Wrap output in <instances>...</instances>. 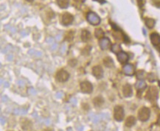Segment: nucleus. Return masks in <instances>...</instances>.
Here are the masks:
<instances>
[{
	"label": "nucleus",
	"instance_id": "obj_14",
	"mask_svg": "<svg viewBox=\"0 0 160 131\" xmlns=\"http://www.w3.org/2000/svg\"><path fill=\"white\" fill-rule=\"evenodd\" d=\"M150 40L153 45H158L160 43V36L157 33H153L150 35Z\"/></svg>",
	"mask_w": 160,
	"mask_h": 131
},
{
	"label": "nucleus",
	"instance_id": "obj_26",
	"mask_svg": "<svg viewBox=\"0 0 160 131\" xmlns=\"http://www.w3.org/2000/svg\"><path fill=\"white\" fill-rule=\"evenodd\" d=\"M94 1H96V2H100V3H104V2H106L105 0H94Z\"/></svg>",
	"mask_w": 160,
	"mask_h": 131
},
{
	"label": "nucleus",
	"instance_id": "obj_12",
	"mask_svg": "<svg viewBox=\"0 0 160 131\" xmlns=\"http://www.w3.org/2000/svg\"><path fill=\"white\" fill-rule=\"evenodd\" d=\"M104 102V100L102 96H97L95 97V99L93 100V104L95 107L97 108H99V107H101L103 105Z\"/></svg>",
	"mask_w": 160,
	"mask_h": 131
},
{
	"label": "nucleus",
	"instance_id": "obj_7",
	"mask_svg": "<svg viewBox=\"0 0 160 131\" xmlns=\"http://www.w3.org/2000/svg\"><path fill=\"white\" fill-rule=\"evenodd\" d=\"M158 96V91L156 87H150V89L148 90V93H147L146 98L149 100H156Z\"/></svg>",
	"mask_w": 160,
	"mask_h": 131
},
{
	"label": "nucleus",
	"instance_id": "obj_22",
	"mask_svg": "<svg viewBox=\"0 0 160 131\" xmlns=\"http://www.w3.org/2000/svg\"><path fill=\"white\" fill-rule=\"evenodd\" d=\"M120 50H121V48H120V46L118 44H114L112 47V51L114 53H120Z\"/></svg>",
	"mask_w": 160,
	"mask_h": 131
},
{
	"label": "nucleus",
	"instance_id": "obj_23",
	"mask_svg": "<svg viewBox=\"0 0 160 131\" xmlns=\"http://www.w3.org/2000/svg\"><path fill=\"white\" fill-rule=\"evenodd\" d=\"M74 37V33L72 31L68 32L65 35V40L68 41H70L72 40V38Z\"/></svg>",
	"mask_w": 160,
	"mask_h": 131
},
{
	"label": "nucleus",
	"instance_id": "obj_1",
	"mask_svg": "<svg viewBox=\"0 0 160 131\" xmlns=\"http://www.w3.org/2000/svg\"><path fill=\"white\" fill-rule=\"evenodd\" d=\"M150 109L146 108V107H143L141 109H140V111L138 112L139 119L142 121H146L147 120H148V119L150 118Z\"/></svg>",
	"mask_w": 160,
	"mask_h": 131
},
{
	"label": "nucleus",
	"instance_id": "obj_30",
	"mask_svg": "<svg viewBox=\"0 0 160 131\" xmlns=\"http://www.w3.org/2000/svg\"><path fill=\"white\" fill-rule=\"evenodd\" d=\"M91 131H92V130H91Z\"/></svg>",
	"mask_w": 160,
	"mask_h": 131
},
{
	"label": "nucleus",
	"instance_id": "obj_21",
	"mask_svg": "<svg viewBox=\"0 0 160 131\" xmlns=\"http://www.w3.org/2000/svg\"><path fill=\"white\" fill-rule=\"evenodd\" d=\"M145 86H146V85H145V82L142 80H140L136 83V88L138 89H143L145 88Z\"/></svg>",
	"mask_w": 160,
	"mask_h": 131
},
{
	"label": "nucleus",
	"instance_id": "obj_5",
	"mask_svg": "<svg viewBox=\"0 0 160 131\" xmlns=\"http://www.w3.org/2000/svg\"><path fill=\"white\" fill-rule=\"evenodd\" d=\"M69 78V74L66 70L61 69L56 74V80L61 83H63L68 80Z\"/></svg>",
	"mask_w": 160,
	"mask_h": 131
},
{
	"label": "nucleus",
	"instance_id": "obj_17",
	"mask_svg": "<svg viewBox=\"0 0 160 131\" xmlns=\"http://www.w3.org/2000/svg\"><path fill=\"white\" fill-rule=\"evenodd\" d=\"M57 5H59L61 8H67L69 6V0H56Z\"/></svg>",
	"mask_w": 160,
	"mask_h": 131
},
{
	"label": "nucleus",
	"instance_id": "obj_9",
	"mask_svg": "<svg viewBox=\"0 0 160 131\" xmlns=\"http://www.w3.org/2000/svg\"><path fill=\"white\" fill-rule=\"evenodd\" d=\"M110 46L111 42L108 38H102L100 41V47H101L102 50H107L110 47Z\"/></svg>",
	"mask_w": 160,
	"mask_h": 131
},
{
	"label": "nucleus",
	"instance_id": "obj_11",
	"mask_svg": "<svg viewBox=\"0 0 160 131\" xmlns=\"http://www.w3.org/2000/svg\"><path fill=\"white\" fill-rule=\"evenodd\" d=\"M123 94L125 97H129V96H131L132 89L130 85L126 84L125 86H124L123 89Z\"/></svg>",
	"mask_w": 160,
	"mask_h": 131
},
{
	"label": "nucleus",
	"instance_id": "obj_19",
	"mask_svg": "<svg viewBox=\"0 0 160 131\" xmlns=\"http://www.w3.org/2000/svg\"><path fill=\"white\" fill-rule=\"evenodd\" d=\"M103 63L105 64V66L106 67H112L114 64L113 60H112V58H109V57H107V58H104Z\"/></svg>",
	"mask_w": 160,
	"mask_h": 131
},
{
	"label": "nucleus",
	"instance_id": "obj_15",
	"mask_svg": "<svg viewBox=\"0 0 160 131\" xmlns=\"http://www.w3.org/2000/svg\"><path fill=\"white\" fill-rule=\"evenodd\" d=\"M136 123V118L134 116H129L125 120V125L129 128H131L133 125H134Z\"/></svg>",
	"mask_w": 160,
	"mask_h": 131
},
{
	"label": "nucleus",
	"instance_id": "obj_29",
	"mask_svg": "<svg viewBox=\"0 0 160 131\" xmlns=\"http://www.w3.org/2000/svg\"><path fill=\"white\" fill-rule=\"evenodd\" d=\"M80 1H81V2H84L85 0H80Z\"/></svg>",
	"mask_w": 160,
	"mask_h": 131
},
{
	"label": "nucleus",
	"instance_id": "obj_2",
	"mask_svg": "<svg viewBox=\"0 0 160 131\" xmlns=\"http://www.w3.org/2000/svg\"><path fill=\"white\" fill-rule=\"evenodd\" d=\"M114 117L115 120L118 121H121L124 118V109L123 107L120 105L115 106L114 110Z\"/></svg>",
	"mask_w": 160,
	"mask_h": 131
},
{
	"label": "nucleus",
	"instance_id": "obj_20",
	"mask_svg": "<svg viewBox=\"0 0 160 131\" xmlns=\"http://www.w3.org/2000/svg\"><path fill=\"white\" fill-rule=\"evenodd\" d=\"M145 24H146L147 27H149V28H152L155 24V21L152 19V18H146Z\"/></svg>",
	"mask_w": 160,
	"mask_h": 131
},
{
	"label": "nucleus",
	"instance_id": "obj_13",
	"mask_svg": "<svg viewBox=\"0 0 160 131\" xmlns=\"http://www.w3.org/2000/svg\"><path fill=\"white\" fill-rule=\"evenodd\" d=\"M117 58H118L119 61H120V63H124L129 60V56H128V55H127L126 53H125V52H120V53H118V55H117Z\"/></svg>",
	"mask_w": 160,
	"mask_h": 131
},
{
	"label": "nucleus",
	"instance_id": "obj_28",
	"mask_svg": "<svg viewBox=\"0 0 160 131\" xmlns=\"http://www.w3.org/2000/svg\"><path fill=\"white\" fill-rule=\"evenodd\" d=\"M158 122H159V124H160V116H159V120H158Z\"/></svg>",
	"mask_w": 160,
	"mask_h": 131
},
{
	"label": "nucleus",
	"instance_id": "obj_27",
	"mask_svg": "<svg viewBox=\"0 0 160 131\" xmlns=\"http://www.w3.org/2000/svg\"><path fill=\"white\" fill-rule=\"evenodd\" d=\"M27 2H33V0H27Z\"/></svg>",
	"mask_w": 160,
	"mask_h": 131
},
{
	"label": "nucleus",
	"instance_id": "obj_4",
	"mask_svg": "<svg viewBox=\"0 0 160 131\" xmlns=\"http://www.w3.org/2000/svg\"><path fill=\"white\" fill-rule=\"evenodd\" d=\"M80 91L84 94H90L93 91V86L92 83L89 81L82 82L80 84Z\"/></svg>",
	"mask_w": 160,
	"mask_h": 131
},
{
	"label": "nucleus",
	"instance_id": "obj_6",
	"mask_svg": "<svg viewBox=\"0 0 160 131\" xmlns=\"http://www.w3.org/2000/svg\"><path fill=\"white\" fill-rule=\"evenodd\" d=\"M74 20V17L72 14H69V13H65L62 15L61 17V22L63 25L67 26L72 23Z\"/></svg>",
	"mask_w": 160,
	"mask_h": 131
},
{
	"label": "nucleus",
	"instance_id": "obj_8",
	"mask_svg": "<svg viewBox=\"0 0 160 131\" xmlns=\"http://www.w3.org/2000/svg\"><path fill=\"white\" fill-rule=\"evenodd\" d=\"M92 75L97 79H100L103 75V70L100 66H95L92 69Z\"/></svg>",
	"mask_w": 160,
	"mask_h": 131
},
{
	"label": "nucleus",
	"instance_id": "obj_25",
	"mask_svg": "<svg viewBox=\"0 0 160 131\" xmlns=\"http://www.w3.org/2000/svg\"><path fill=\"white\" fill-rule=\"evenodd\" d=\"M83 106H84V107H83V108H84V109H85V110L89 109V106L88 104H83Z\"/></svg>",
	"mask_w": 160,
	"mask_h": 131
},
{
	"label": "nucleus",
	"instance_id": "obj_24",
	"mask_svg": "<svg viewBox=\"0 0 160 131\" xmlns=\"http://www.w3.org/2000/svg\"><path fill=\"white\" fill-rule=\"evenodd\" d=\"M153 4L154 5H156L157 7H160V0H153Z\"/></svg>",
	"mask_w": 160,
	"mask_h": 131
},
{
	"label": "nucleus",
	"instance_id": "obj_16",
	"mask_svg": "<svg viewBox=\"0 0 160 131\" xmlns=\"http://www.w3.org/2000/svg\"><path fill=\"white\" fill-rule=\"evenodd\" d=\"M123 71L124 73L127 75H132L134 72L133 71V67H132L131 65H125V67H123Z\"/></svg>",
	"mask_w": 160,
	"mask_h": 131
},
{
	"label": "nucleus",
	"instance_id": "obj_10",
	"mask_svg": "<svg viewBox=\"0 0 160 131\" xmlns=\"http://www.w3.org/2000/svg\"><path fill=\"white\" fill-rule=\"evenodd\" d=\"M80 38L84 42H87L88 41L90 40L91 33L88 30H83L81 33V35H80Z\"/></svg>",
	"mask_w": 160,
	"mask_h": 131
},
{
	"label": "nucleus",
	"instance_id": "obj_3",
	"mask_svg": "<svg viewBox=\"0 0 160 131\" xmlns=\"http://www.w3.org/2000/svg\"><path fill=\"white\" fill-rule=\"evenodd\" d=\"M87 21L92 25H98L100 23V18L97 14L93 12H89L87 14Z\"/></svg>",
	"mask_w": 160,
	"mask_h": 131
},
{
	"label": "nucleus",
	"instance_id": "obj_18",
	"mask_svg": "<svg viewBox=\"0 0 160 131\" xmlns=\"http://www.w3.org/2000/svg\"><path fill=\"white\" fill-rule=\"evenodd\" d=\"M95 35L97 38L102 39V38H103L104 37V32L103 31V30L100 28L96 29L95 32Z\"/></svg>",
	"mask_w": 160,
	"mask_h": 131
}]
</instances>
